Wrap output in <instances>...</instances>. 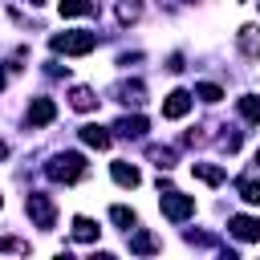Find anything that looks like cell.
Instances as JSON below:
<instances>
[{"mask_svg": "<svg viewBox=\"0 0 260 260\" xmlns=\"http://www.w3.org/2000/svg\"><path fill=\"white\" fill-rule=\"evenodd\" d=\"M0 203H4V195H0Z\"/></svg>", "mask_w": 260, "mask_h": 260, "instance_id": "cell-29", "label": "cell"}, {"mask_svg": "<svg viewBox=\"0 0 260 260\" xmlns=\"http://www.w3.org/2000/svg\"><path fill=\"white\" fill-rule=\"evenodd\" d=\"M0 89H4V73H0Z\"/></svg>", "mask_w": 260, "mask_h": 260, "instance_id": "cell-27", "label": "cell"}, {"mask_svg": "<svg viewBox=\"0 0 260 260\" xmlns=\"http://www.w3.org/2000/svg\"><path fill=\"white\" fill-rule=\"evenodd\" d=\"M158 207H162V215H167V219L183 223V219L195 211V199H191V195H179V191H167V195L158 199Z\"/></svg>", "mask_w": 260, "mask_h": 260, "instance_id": "cell-3", "label": "cell"}, {"mask_svg": "<svg viewBox=\"0 0 260 260\" xmlns=\"http://www.w3.org/2000/svg\"><path fill=\"white\" fill-rule=\"evenodd\" d=\"M138 12H142L138 0H122V4H118V16H122V20H138Z\"/></svg>", "mask_w": 260, "mask_h": 260, "instance_id": "cell-22", "label": "cell"}, {"mask_svg": "<svg viewBox=\"0 0 260 260\" xmlns=\"http://www.w3.org/2000/svg\"><path fill=\"white\" fill-rule=\"evenodd\" d=\"M57 8H61V16H85V12H93V0H57Z\"/></svg>", "mask_w": 260, "mask_h": 260, "instance_id": "cell-16", "label": "cell"}, {"mask_svg": "<svg viewBox=\"0 0 260 260\" xmlns=\"http://www.w3.org/2000/svg\"><path fill=\"white\" fill-rule=\"evenodd\" d=\"M81 142L93 146V150H106V146L114 142V134H110L106 126H93V122H89V126H81Z\"/></svg>", "mask_w": 260, "mask_h": 260, "instance_id": "cell-8", "label": "cell"}, {"mask_svg": "<svg viewBox=\"0 0 260 260\" xmlns=\"http://www.w3.org/2000/svg\"><path fill=\"white\" fill-rule=\"evenodd\" d=\"M110 219H114V223H122V228H134V219H138V215H134L130 207H122V203H118V207H110Z\"/></svg>", "mask_w": 260, "mask_h": 260, "instance_id": "cell-20", "label": "cell"}, {"mask_svg": "<svg viewBox=\"0 0 260 260\" xmlns=\"http://www.w3.org/2000/svg\"><path fill=\"white\" fill-rule=\"evenodd\" d=\"M53 53H65V57H85L98 49V32H85V28H73V32H57L53 41Z\"/></svg>", "mask_w": 260, "mask_h": 260, "instance_id": "cell-2", "label": "cell"}, {"mask_svg": "<svg viewBox=\"0 0 260 260\" xmlns=\"http://www.w3.org/2000/svg\"><path fill=\"white\" fill-rule=\"evenodd\" d=\"M53 118H57L53 98H32V106H28V122H32V126H49Z\"/></svg>", "mask_w": 260, "mask_h": 260, "instance_id": "cell-6", "label": "cell"}, {"mask_svg": "<svg viewBox=\"0 0 260 260\" xmlns=\"http://www.w3.org/2000/svg\"><path fill=\"white\" fill-rule=\"evenodd\" d=\"M130 252H138V256H150V252H158V240H154L150 232H134V240H130Z\"/></svg>", "mask_w": 260, "mask_h": 260, "instance_id": "cell-14", "label": "cell"}, {"mask_svg": "<svg viewBox=\"0 0 260 260\" xmlns=\"http://www.w3.org/2000/svg\"><path fill=\"white\" fill-rule=\"evenodd\" d=\"M191 98H199V102H219V98H223V89H219V85H211V81H199Z\"/></svg>", "mask_w": 260, "mask_h": 260, "instance_id": "cell-18", "label": "cell"}, {"mask_svg": "<svg viewBox=\"0 0 260 260\" xmlns=\"http://www.w3.org/2000/svg\"><path fill=\"white\" fill-rule=\"evenodd\" d=\"M24 4H32V8H37V4H45V0H24Z\"/></svg>", "mask_w": 260, "mask_h": 260, "instance_id": "cell-26", "label": "cell"}, {"mask_svg": "<svg viewBox=\"0 0 260 260\" xmlns=\"http://www.w3.org/2000/svg\"><path fill=\"white\" fill-rule=\"evenodd\" d=\"M110 175H114V183H118V187H138V179H142V175H138V167H130V162H114V167H110Z\"/></svg>", "mask_w": 260, "mask_h": 260, "instance_id": "cell-10", "label": "cell"}, {"mask_svg": "<svg viewBox=\"0 0 260 260\" xmlns=\"http://www.w3.org/2000/svg\"><path fill=\"white\" fill-rule=\"evenodd\" d=\"M187 110H191V93L187 89H171L167 93V102H162V118H187Z\"/></svg>", "mask_w": 260, "mask_h": 260, "instance_id": "cell-5", "label": "cell"}, {"mask_svg": "<svg viewBox=\"0 0 260 260\" xmlns=\"http://www.w3.org/2000/svg\"><path fill=\"white\" fill-rule=\"evenodd\" d=\"M232 236L236 240H260V219H252V215H232Z\"/></svg>", "mask_w": 260, "mask_h": 260, "instance_id": "cell-7", "label": "cell"}, {"mask_svg": "<svg viewBox=\"0 0 260 260\" xmlns=\"http://www.w3.org/2000/svg\"><path fill=\"white\" fill-rule=\"evenodd\" d=\"M236 191H240V199H244V203H260V183H256V179H240V183H236Z\"/></svg>", "mask_w": 260, "mask_h": 260, "instance_id": "cell-17", "label": "cell"}, {"mask_svg": "<svg viewBox=\"0 0 260 260\" xmlns=\"http://www.w3.org/2000/svg\"><path fill=\"white\" fill-rule=\"evenodd\" d=\"M122 102H134V106H138V102H142V85H138V81H134V85H122Z\"/></svg>", "mask_w": 260, "mask_h": 260, "instance_id": "cell-23", "label": "cell"}, {"mask_svg": "<svg viewBox=\"0 0 260 260\" xmlns=\"http://www.w3.org/2000/svg\"><path fill=\"white\" fill-rule=\"evenodd\" d=\"M24 207H28V215H32L37 228H53V223H57V207L49 203V195H28Z\"/></svg>", "mask_w": 260, "mask_h": 260, "instance_id": "cell-4", "label": "cell"}, {"mask_svg": "<svg viewBox=\"0 0 260 260\" xmlns=\"http://www.w3.org/2000/svg\"><path fill=\"white\" fill-rule=\"evenodd\" d=\"M240 49H244L248 57H260V32H256L252 24H244V28H240Z\"/></svg>", "mask_w": 260, "mask_h": 260, "instance_id": "cell-15", "label": "cell"}, {"mask_svg": "<svg viewBox=\"0 0 260 260\" xmlns=\"http://www.w3.org/2000/svg\"><path fill=\"white\" fill-rule=\"evenodd\" d=\"M69 106H73V110H81V114H89V110L98 106V98H93V89H85V85H73V93H69Z\"/></svg>", "mask_w": 260, "mask_h": 260, "instance_id": "cell-11", "label": "cell"}, {"mask_svg": "<svg viewBox=\"0 0 260 260\" xmlns=\"http://www.w3.org/2000/svg\"><path fill=\"white\" fill-rule=\"evenodd\" d=\"M73 240H77V244H93V240H98V223L85 219V215H77V219H73Z\"/></svg>", "mask_w": 260, "mask_h": 260, "instance_id": "cell-12", "label": "cell"}, {"mask_svg": "<svg viewBox=\"0 0 260 260\" xmlns=\"http://www.w3.org/2000/svg\"><path fill=\"white\" fill-rule=\"evenodd\" d=\"M191 171H195L203 183H211V187H219V183H223V167H211V162H191Z\"/></svg>", "mask_w": 260, "mask_h": 260, "instance_id": "cell-13", "label": "cell"}, {"mask_svg": "<svg viewBox=\"0 0 260 260\" xmlns=\"http://www.w3.org/2000/svg\"><path fill=\"white\" fill-rule=\"evenodd\" d=\"M45 175H49L53 183H77V179L85 175V158H81L77 150H65V154H53V158L45 162Z\"/></svg>", "mask_w": 260, "mask_h": 260, "instance_id": "cell-1", "label": "cell"}, {"mask_svg": "<svg viewBox=\"0 0 260 260\" xmlns=\"http://www.w3.org/2000/svg\"><path fill=\"white\" fill-rule=\"evenodd\" d=\"M0 158H8V146H4V142H0Z\"/></svg>", "mask_w": 260, "mask_h": 260, "instance_id": "cell-25", "label": "cell"}, {"mask_svg": "<svg viewBox=\"0 0 260 260\" xmlns=\"http://www.w3.org/2000/svg\"><path fill=\"white\" fill-rule=\"evenodd\" d=\"M0 252H28V244H20V240H0Z\"/></svg>", "mask_w": 260, "mask_h": 260, "instance_id": "cell-24", "label": "cell"}, {"mask_svg": "<svg viewBox=\"0 0 260 260\" xmlns=\"http://www.w3.org/2000/svg\"><path fill=\"white\" fill-rule=\"evenodd\" d=\"M150 158H154V167H158V171H171V167H175V150L154 146V150H150Z\"/></svg>", "mask_w": 260, "mask_h": 260, "instance_id": "cell-19", "label": "cell"}, {"mask_svg": "<svg viewBox=\"0 0 260 260\" xmlns=\"http://www.w3.org/2000/svg\"><path fill=\"white\" fill-rule=\"evenodd\" d=\"M256 162H260V150H256Z\"/></svg>", "mask_w": 260, "mask_h": 260, "instance_id": "cell-28", "label": "cell"}, {"mask_svg": "<svg viewBox=\"0 0 260 260\" xmlns=\"http://www.w3.org/2000/svg\"><path fill=\"white\" fill-rule=\"evenodd\" d=\"M122 138H142L146 134V118L142 114H134V118H118V126H114Z\"/></svg>", "mask_w": 260, "mask_h": 260, "instance_id": "cell-9", "label": "cell"}, {"mask_svg": "<svg viewBox=\"0 0 260 260\" xmlns=\"http://www.w3.org/2000/svg\"><path fill=\"white\" fill-rule=\"evenodd\" d=\"M240 114L248 122H260V98H240Z\"/></svg>", "mask_w": 260, "mask_h": 260, "instance_id": "cell-21", "label": "cell"}]
</instances>
